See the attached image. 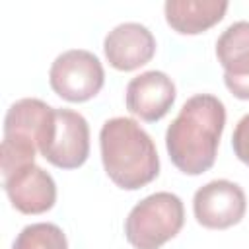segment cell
<instances>
[{
	"mask_svg": "<svg viewBox=\"0 0 249 249\" xmlns=\"http://www.w3.org/2000/svg\"><path fill=\"white\" fill-rule=\"evenodd\" d=\"M99 150L107 177L124 191H136L152 183L160 173L154 140L130 117H113L103 123Z\"/></svg>",
	"mask_w": 249,
	"mask_h": 249,
	"instance_id": "2",
	"label": "cell"
},
{
	"mask_svg": "<svg viewBox=\"0 0 249 249\" xmlns=\"http://www.w3.org/2000/svg\"><path fill=\"white\" fill-rule=\"evenodd\" d=\"M247 210L243 189L228 179H214L193 196V212L196 222L208 230H228L239 224Z\"/></svg>",
	"mask_w": 249,
	"mask_h": 249,
	"instance_id": "6",
	"label": "cell"
},
{
	"mask_svg": "<svg viewBox=\"0 0 249 249\" xmlns=\"http://www.w3.org/2000/svg\"><path fill=\"white\" fill-rule=\"evenodd\" d=\"M224 84L237 99H249V21L228 25L216 41Z\"/></svg>",
	"mask_w": 249,
	"mask_h": 249,
	"instance_id": "11",
	"label": "cell"
},
{
	"mask_svg": "<svg viewBox=\"0 0 249 249\" xmlns=\"http://www.w3.org/2000/svg\"><path fill=\"white\" fill-rule=\"evenodd\" d=\"M49 84L58 97L70 103L89 101L105 84L103 64L86 49L64 51L51 64Z\"/></svg>",
	"mask_w": 249,
	"mask_h": 249,
	"instance_id": "4",
	"label": "cell"
},
{
	"mask_svg": "<svg viewBox=\"0 0 249 249\" xmlns=\"http://www.w3.org/2000/svg\"><path fill=\"white\" fill-rule=\"evenodd\" d=\"M12 206L21 214H43L56 202V183L49 171L31 163L2 175Z\"/></svg>",
	"mask_w": 249,
	"mask_h": 249,
	"instance_id": "9",
	"label": "cell"
},
{
	"mask_svg": "<svg viewBox=\"0 0 249 249\" xmlns=\"http://www.w3.org/2000/svg\"><path fill=\"white\" fill-rule=\"evenodd\" d=\"M175 84L165 72L148 70L126 84L124 101L132 115L144 123H156L169 113L175 103Z\"/></svg>",
	"mask_w": 249,
	"mask_h": 249,
	"instance_id": "8",
	"label": "cell"
},
{
	"mask_svg": "<svg viewBox=\"0 0 249 249\" xmlns=\"http://www.w3.org/2000/svg\"><path fill=\"white\" fill-rule=\"evenodd\" d=\"M39 154L60 169L82 167L89 156V126L84 115L64 107L54 109L51 136Z\"/></svg>",
	"mask_w": 249,
	"mask_h": 249,
	"instance_id": "5",
	"label": "cell"
},
{
	"mask_svg": "<svg viewBox=\"0 0 249 249\" xmlns=\"http://www.w3.org/2000/svg\"><path fill=\"white\" fill-rule=\"evenodd\" d=\"M185 224V208L177 195L160 191L132 206L124 220V237L134 249H160Z\"/></svg>",
	"mask_w": 249,
	"mask_h": 249,
	"instance_id": "3",
	"label": "cell"
},
{
	"mask_svg": "<svg viewBox=\"0 0 249 249\" xmlns=\"http://www.w3.org/2000/svg\"><path fill=\"white\" fill-rule=\"evenodd\" d=\"M103 53L115 70L130 72L152 60L156 54V39L146 25L124 21L105 35Z\"/></svg>",
	"mask_w": 249,
	"mask_h": 249,
	"instance_id": "10",
	"label": "cell"
},
{
	"mask_svg": "<svg viewBox=\"0 0 249 249\" xmlns=\"http://www.w3.org/2000/svg\"><path fill=\"white\" fill-rule=\"evenodd\" d=\"M54 124V107L37 97H23L10 105L4 117V140L23 150L41 152Z\"/></svg>",
	"mask_w": 249,
	"mask_h": 249,
	"instance_id": "7",
	"label": "cell"
},
{
	"mask_svg": "<svg viewBox=\"0 0 249 249\" xmlns=\"http://www.w3.org/2000/svg\"><path fill=\"white\" fill-rule=\"evenodd\" d=\"M226 0H167L163 14L167 25L181 35H198L226 16Z\"/></svg>",
	"mask_w": 249,
	"mask_h": 249,
	"instance_id": "12",
	"label": "cell"
},
{
	"mask_svg": "<svg viewBox=\"0 0 249 249\" xmlns=\"http://www.w3.org/2000/svg\"><path fill=\"white\" fill-rule=\"evenodd\" d=\"M12 249H68L66 233L51 222L25 226L14 239Z\"/></svg>",
	"mask_w": 249,
	"mask_h": 249,
	"instance_id": "13",
	"label": "cell"
},
{
	"mask_svg": "<svg viewBox=\"0 0 249 249\" xmlns=\"http://www.w3.org/2000/svg\"><path fill=\"white\" fill-rule=\"evenodd\" d=\"M231 146H233V154L237 156V160L249 165V113L237 121L233 134H231Z\"/></svg>",
	"mask_w": 249,
	"mask_h": 249,
	"instance_id": "14",
	"label": "cell"
},
{
	"mask_svg": "<svg viewBox=\"0 0 249 249\" xmlns=\"http://www.w3.org/2000/svg\"><path fill=\"white\" fill-rule=\"evenodd\" d=\"M226 126V107L212 93L189 97L165 130V148L171 163L185 175L208 171L218 154Z\"/></svg>",
	"mask_w": 249,
	"mask_h": 249,
	"instance_id": "1",
	"label": "cell"
}]
</instances>
